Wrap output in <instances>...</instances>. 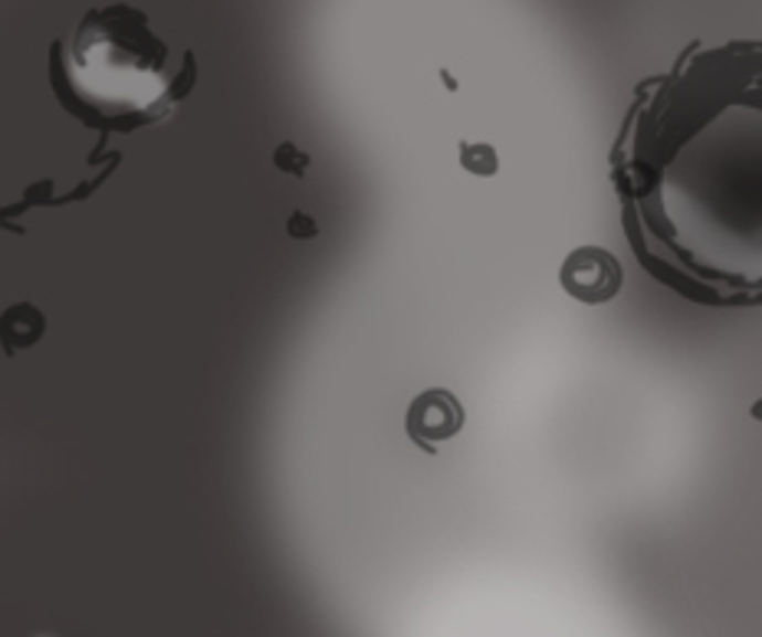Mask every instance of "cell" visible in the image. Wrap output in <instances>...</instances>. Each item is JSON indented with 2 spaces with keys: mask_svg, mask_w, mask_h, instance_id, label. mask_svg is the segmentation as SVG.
I'll return each mask as SVG.
<instances>
[{
  "mask_svg": "<svg viewBox=\"0 0 762 637\" xmlns=\"http://www.w3.org/2000/svg\"><path fill=\"white\" fill-rule=\"evenodd\" d=\"M637 263L700 306H762V40L690 46L612 151Z\"/></svg>",
  "mask_w": 762,
  "mask_h": 637,
  "instance_id": "obj_1",
  "label": "cell"
},
{
  "mask_svg": "<svg viewBox=\"0 0 762 637\" xmlns=\"http://www.w3.org/2000/svg\"><path fill=\"white\" fill-rule=\"evenodd\" d=\"M66 89L86 116L131 128L155 123L174 93L171 50L148 17L126 3L83 17L66 46Z\"/></svg>",
  "mask_w": 762,
  "mask_h": 637,
  "instance_id": "obj_2",
  "label": "cell"
},
{
  "mask_svg": "<svg viewBox=\"0 0 762 637\" xmlns=\"http://www.w3.org/2000/svg\"><path fill=\"white\" fill-rule=\"evenodd\" d=\"M559 283L562 289L585 302V306H602L612 302L622 293V263L602 247H579L565 256L562 269H559Z\"/></svg>",
  "mask_w": 762,
  "mask_h": 637,
  "instance_id": "obj_3",
  "label": "cell"
},
{
  "mask_svg": "<svg viewBox=\"0 0 762 637\" xmlns=\"http://www.w3.org/2000/svg\"><path fill=\"white\" fill-rule=\"evenodd\" d=\"M404 427L408 434L424 447V450H434L437 444L451 440L461 434L464 427V407L461 401L451 394V391H424L411 401L408 407V417H404Z\"/></svg>",
  "mask_w": 762,
  "mask_h": 637,
  "instance_id": "obj_4",
  "label": "cell"
},
{
  "mask_svg": "<svg viewBox=\"0 0 762 637\" xmlns=\"http://www.w3.org/2000/svg\"><path fill=\"white\" fill-rule=\"evenodd\" d=\"M43 326H46L43 316L33 306H27V302L7 309L3 312V346H7V352L36 346L43 339Z\"/></svg>",
  "mask_w": 762,
  "mask_h": 637,
  "instance_id": "obj_5",
  "label": "cell"
},
{
  "mask_svg": "<svg viewBox=\"0 0 762 637\" xmlns=\"http://www.w3.org/2000/svg\"><path fill=\"white\" fill-rule=\"evenodd\" d=\"M461 161L467 171L474 174H497V151L490 145H464L461 148Z\"/></svg>",
  "mask_w": 762,
  "mask_h": 637,
  "instance_id": "obj_6",
  "label": "cell"
},
{
  "mask_svg": "<svg viewBox=\"0 0 762 637\" xmlns=\"http://www.w3.org/2000/svg\"><path fill=\"white\" fill-rule=\"evenodd\" d=\"M273 161H276V168L286 171V174H303V171L309 168V155H303V151H299L296 145H289V141L276 148Z\"/></svg>",
  "mask_w": 762,
  "mask_h": 637,
  "instance_id": "obj_7",
  "label": "cell"
},
{
  "mask_svg": "<svg viewBox=\"0 0 762 637\" xmlns=\"http://www.w3.org/2000/svg\"><path fill=\"white\" fill-rule=\"evenodd\" d=\"M293 227V237H313L316 234V224H313V217H306V214H293V221H289Z\"/></svg>",
  "mask_w": 762,
  "mask_h": 637,
  "instance_id": "obj_8",
  "label": "cell"
}]
</instances>
